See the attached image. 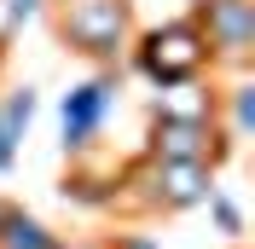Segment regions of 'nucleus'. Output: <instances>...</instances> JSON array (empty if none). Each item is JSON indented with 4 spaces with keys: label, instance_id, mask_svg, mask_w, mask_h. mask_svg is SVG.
Here are the masks:
<instances>
[{
    "label": "nucleus",
    "instance_id": "6",
    "mask_svg": "<svg viewBox=\"0 0 255 249\" xmlns=\"http://www.w3.org/2000/svg\"><path fill=\"white\" fill-rule=\"evenodd\" d=\"M58 197L70 203V209H81V215H111L116 209V162H105V156H81V162H70L58 180Z\"/></svg>",
    "mask_w": 255,
    "mask_h": 249
},
{
    "label": "nucleus",
    "instance_id": "14",
    "mask_svg": "<svg viewBox=\"0 0 255 249\" xmlns=\"http://www.w3.org/2000/svg\"><path fill=\"white\" fill-rule=\"evenodd\" d=\"M58 244H64V238H47V244H35V249H58Z\"/></svg>",
    "mask_w": 255,
    "mask_h": 249
},
{
    "label": "nucleus",
    "instance_id": "1",
    "mask_svg": "<svg viewBox=\"0 0 255 249\" xmlns=\"http://www.w3.org/2000/svg\"><path fill=\"white\" fill-rule=\"evenodd\" d=\"M52 35L64 52L87 58L93 70H122L128 47H133V0H52Z\"/></svg>",
    "mask_w": 255,
    "mask_h": 249
},
{
    "label": "nucleus",
    "instance_id": "11",
    "mask_svg": "<svg viewBox=\"0 0 255 249\" xmlns=\"http://www.w3.org/2000/svg\"><path fill=\"white\" fill-rule=\"evenodd\" d=\"M0 6H6V17H12V29H23L29 17H41V12H47L52 0H0Z\"/></svg>",
    "mask_w": 255,
    "mask_h": 249
},
{
    "label": "nucleus",
    "instance_id": "9",
    "mask_svg": "<svg viewBox=\"0 0 255 249\" xmlns=\"http://www.w3.org/2000/svg\"><path fill=\"white\" fill-rule=\"evenodd\" d=\"M35 110H41V93H35L29 81L23 87H12V93H0V133L12 145H23V133H29V122H35Z\"/></svg>",
    "mask_w": 255,
    "mask_h": 249
},
{
    "label": "nucleus",
    "instance_id": "10",
    "mask_svg": "<svg viewBox=\"0 0 255 249\" xmlns=\"http://www.w3.org/2000/svg\"><path fill=\"white\" fill-rule=\"evenodd\" d=\"M203 209H209V220H215V232H221L226 244H238V238H244V203L232 197L226 186H215V191H209V203H203Z\"/></svg>",
    "mask_w": 255,
    "mask_h": 249
},
{
    "label": "nucleus",
    "instance_id": "4",
    "mask_svg": "<svg viewBox=\"0 0 255 249\" xmlns=\"http://www.w3.org/2000/svg\"><path fill=\"white\" fill-rule=\"evenodd\" d=\"M116 99H122V70H93L87 81H76L70 93L58 99V145L70 162L99 151V133L111 122Z\"/></svg>",
    "mask_w": 255,
    "mask_h": 249
},
{
    "label": "nucleus",
    "instance_id": "7",
    "mask_svg": "<svg viewBox=\"0 0 255 249\" xmlns=\"http://www.w3.org/2000/svg\"><path fill=\"white\" fill-rule=\"evenodd\" d=\"M151 116L168 122H221V87L215 81H180V87H157L151 93Z\"/></svg>",
    "mask_w": 255,
    "mask_h": 249
},
{
    "label": "nucleus",
    "instance_id": "15",
    "mask_svg": "<svg viewBox=\"0 0 255 249\" xmlns=\"http://www.w3.org/2000/svg\"><path fill=\"white\" fill-rule=\"evenodd\" d=\"M0 203H6V197H0Z\"/></svg>",
    "mask_w": 255,
    "mask_h": 249
},
{
    "label": "nucleus",
    "instance_id": "2",
    "mask_svg": "<svg viewBox=\"0 0 255 249\" xmlns=\"http://www.w3.org/2000/svg\"><path fill=\"white\" fill-rule=\"evenodd\" d=\"M122 64L133 70V76L151 81V93H157V87H180V81H203V76H215L203 35L191 29L186 17H168V23H151V29H139Z\"/></svg>",
    "mask_w": 255,
    "mask_h": 249
},
{
    "label": "nucleus",
    "instance_id": "5",
    "mask_svg": "<svg viewBox=\"0 0 255 249\" xmlns=\"http://www.w3.org/2000/svg\"><path fill=\"white\" fill-rule=\"evenodd\" d=\"M232 151H238V139L221 122H168V116H151L145 145H139L145 162H203L215 174H221V162Z\"/></svg>",
    "mask_w": 255,
    "mask_h": 249
},
{
    "label": "nucleus",
    "instance_id": "12",
    "mask_svg": "<svg viewBox=\"0 0 255 249\" xmlns=\"http://www.w3.org/2000/svg\"><path fill=\"white\" fill-rule=\"evenodd\" d=\"M105 249H162L151 232H116V238H105Z\"/></svg>",
    "mask_w": 255,
    "mask_h": 249
},
{
    "label": "nucleus",
    "instance_id": "8",
    "mask_svg": "<svg viewBox=\"0 0 255 249\" xmlns=\"http://www.w3.org/2000/svg\"><path fill=\"white\" fill-rule=\"evenodd\" d=\"M221 127H226L238 145L255 133V81H250V76H238V81L221 93Z\"/></svg>",
    "mask_w": 255,
    "mask_h": 249
},
{
    "label": "nucleus",
    "instance_id": "3",
    "mask_svg": "<svg viewBox=\"0 0 255 249\" xmlns=\"http://www.w3.org/2000/svg\"><path fill=\"white\" fill-rule=\"evenodd\" d=\"M186 23L203 35L215 70L250 76V64H255V0H191Z\"/></svg>",
    "mask_w": 255,
    "mask_h": 249
},
{
    "label": "nucleus",
    "instance_id": "13",
    "mask_svg": "<svg viewBox=\"0 0 255 249\" xmlns=\"http://www.w3.org/2000/svg\"><path fill=\"white\" fill-rule=\"evenodd\" d=\"M58 249H105V244H93V238H81V244H58Z\"/></svg>",
    "mask_w": 255,
    "mask_h": 249
}]
</instances>
